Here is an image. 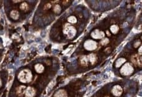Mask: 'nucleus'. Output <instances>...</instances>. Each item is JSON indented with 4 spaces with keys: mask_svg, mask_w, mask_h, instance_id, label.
I'll return each instance as SVG.
<instances>
[{
    "mask_svg": "<svg viewBox=\"0 0 142 97\" xmlns=\"http://www.w3.org/2000/svg\"><path fill=\"white\" fill-rule=\"evenodd\" d=\"M18 79L23 83H29L32 79L31 72L28 70H23L18 75Z\"/></svg>",
    "mask_w": 142,
    "mask_h": 97,
    "instance_id": "nucleus-1",
    "label": "nucleus"
},
{
    "mask_svg": "<svg viewBox=\"0 0 142 97\" xmlns=\"http://www.w3.org/2000/svg\"><path fill=\"white\" fill-rule=\"evenodd\" d=\"M76 30L73 26H70L69 24H66L65 28L64 29V33L66 34L69 38H72L74 37L76 34Z\"/></svg>",
    "mask_w": 142,
    "mask_h": 97,
    "instance_id": "nucleus-2",
    "label": "nucleus"
},
{
    "mask_svg": "<svg viewBox=\"0 0 142 97\" xmlns=\"http://www.w3.org/2000/svg\"><path fill=\"white\" fill-rule=\"evenodd\" d=\"M133 71V68L129 63H126L124 65L121 69V73L124 76L130 75Z\"/></svg>",
    "mask_w": 142,
    "mask_h": 97,
    "instance_id": "nucleus-3",
    "label": "nucleus"
},
{
    "mask_svg": "<svg viewBox=\"0 0 142 97\" xmlns=\"http://www.w3.org/2000/svg\"><path fill=\"white\" fill-rule=\"evenodd\" d=\"M84 47L87 50H94L97 48V43L94 41L88 40L84 43Z\"/></svg>",
    "mask_w": 142,
    "mask_h": 97,
    "instance_id": "nucleus-4",
    "label": "nucleus"
},
{
    "mask_svg": "<svg viewBox=\"0 0 142 97\" xmlns=\"http://www.w3.org/2000/svg\"><path fill=\"white\" fill-rule=\"evenodd\" d=\"M91 36L94 37V39H101L104 37V33L102 31H99L98 30H95L94 32H92Z\"/></svg>",
    "mask_w": 142,
    "mask_h": 97,
    "instance_id": "nucleus-5",
    "label": "nucleus"
},
{
    "mask_svg": "<svg viewBox=\"0 0 142 97\" xmlns=\"http://www.w3.org/2000/svg\"><path fill=\"white\" fill-rule=\"evenodd\" d=\"M122 88L120 86H115L112 90V92L115 96H120L122 93Z\"/></svg>",
    "mask_w": 142,
    "mask_h": 97,
    "instance_id": "nucleus-6",
    "label": "nucleus"
},
{
    "mask_svg": "<svg viewBox=\"0 0 142 97\" xmlns=\"http://www.w3.org/2000/svg\"><path fill=\"white\" fill-rule=\"evenodd\" d=\"M36 94L35 89L32 87H29L25 91V95L27 97H33Z\"/></svg>",
    "mask_w": 142,
    "mask_h": 97,
    "instance_id": "nucleus-7",
    "label": "nucleus"
},
{
    "mask_svg": "<svg viewBox=\"0 0 142 97\" xmlns=\"http://www.w3.org/2000/svg\"><path fill=\"white\" fill-rule=\"evenodd\" d=\"M54 97H67L66 93L64 90H60L56 93Z\"/></svg>",
    "mask_w": 142,
    "mask_h": 97,
    "instance_id": "nucleus-8",
    "label": "nucleus"
},
{
    "mask_svg": "<svg viewBox=\"0 0 142 97\" xmlns=\"http://www.w3.org/2000/svg\"><path fill=\"white\" fill-rule=\"evenodd\" d=\"M35 69H36V71L37 72L39 73H40L42 72L43 71H44V67L42 66V65L41 64H37L36 65V67H35Z\"/></svg>",
    "mask_w": 142,
    "mask_h": 97,
    "instance_id": "nucleus-9",
    "label": "nucleus"
},
{
    "mask_svg": "<svg viewBox=\"0 0 142 97\" xmlns=\"http://www.w3.org/2000/svg\"><path fill=\"white\" fill-rule=\"evenodd\" d=\"M88 58L89 60H90V62L93 64V63H95V62L96 61V56L95 55V54H90V55L88 56Z\"/></svg>",
    "mask_w": 142,
    "mask_h": 97,
    "instance_id": "nucleus-10",
    "label": "nucleus"
},
{
    "mask_svg": "<svg viewBox=\"0 0 142 97\" xmlns=\"http://www.w3.org/2000/svg\"><path fill=\"white\" fill-rule=\"evenodd\" d=\"M19 16V15H18V11H15V10H13V11H11V18H13V19H17Z\"/></svg>",
    "mask_w": 142,
    "mask_h": 97,
    "instance_id": "nucleus-11",
    "label": "nucleus"
},
{
    "mask_svg": "<svg viewBox=\"0 0 142 97\" xmlns=\"http://www.w3.org/2000/svg\"><path fill=\"white\" fill-rule=\"evenodd\" d=\"M124 62H125V59L124 58H120V59H118L116 61V66L118 67L121 66Z\"/></svg>",
    "mask_w": 142,
    "mask_h": 97,
    "instance_id": "nucleus-12",
    "label": "nucleus"
},
{
    "mask_svg": "<svg viewBox=\"0 0 142 97\" xmlns=\"http://www.w3.org/2000/svg\"><path fill=\"white\" fill-rule=\"evenodd\" d=\"M118 29H119V28H118V27L116 25H113V26H112L111 27V31L114 34H115V33H116L118 32Z\"/></svg>",
    "mask_w": 142,
    "mask_h": 97,
    "instance_id": "nucleus-13",
    "label": "nucleus"
},
{
    "mask_svg": "<svg viewBox=\"0 0 142 97\" xmlns=\"http://www.w3.org/2000/svg\"><path fill=\"white\" fill-rule=\"evenodd\" d=\"M68 22H69L72 23V24L76 22V18H75V17L74 16L69 17V18H68Z\"/></svg>",
    "mask_w": 142,
    "mask_h": 97,
    "instance_id": "nucleus-14",
    "label": "nucleus"
},
{
    "mask_svg": "<svg viewBox=\"0 0 142 97\" xmlns=\"http://www.w3.org/2000/svg\"><path fill=\"white\" fill-rule=\"evenodd\" d=\"M60 11H61V8L59 5H56V7H54V11L56 13H60Z\"/></svg>",
    "mask_w": 142,
    "mask_h": 97,
    "instance_id": "nucleus-15",
    "label": "nucleus"
},
{
    "mask_svg": "<svg viewBox=\"0 0 142 97\" xmlns=\"http://www.w3.org/2000/svg\"><path fill=\"white\" fill-rule=\"evenodd\" d=\"M21 7V8L22 9V10H25V8H28V6L26 3H23L22 5H21V7Z\"/></svg>",
    "mask_w": 142,
    "mask_h": 97,
    "instance_id": "nucleus-16",
    "label": "nucleus"
},
{
    "mask_svg": "<svg viewBox=\"0 0 142 97\" xmlns=\"http://www.w3.org/2000/svg\"><path fill=\"white\" fill-rule=\"evenodd\" d=\"M1 81H0V86H1Z\"/></svg>",
    "mask_w": 142,
    "mask_h": 97,
    "instance_id": "nucleus-17",
    "label": "nucleus"
}]
</instances>
